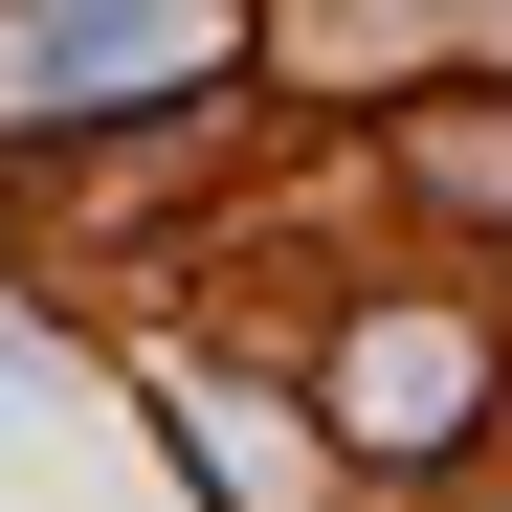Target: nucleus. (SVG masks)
Wrapping results in <instances>:
<instances>
[{
	"label": "nucleus",
	"mask_w": 512,
	"mask_h": 512,
	"mask_svg": "<svg viewBox=\"0 0 512 512\" xmlns=\"http://www.w3.org/2000/svg\"><path fill=\"white\" fill-rule=\"evenodd\" d=\"M446 401H468V334H379V357H357V423H379V446H423Z\"/></svg>",
	"instance_id": "nucleus-1"
}]
</instances>
